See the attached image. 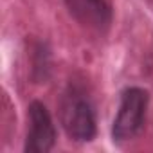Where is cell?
Instances as JSON below:
<instances>
[{"mask_svg": "<svg viewBox=\"0 0 153 153\" xmlns=\"http://www.w3.org/2000/svg\"><path fill=\"white\" fill-rule=\"evenodd\" d=\"M31 78L34 83H45L51 78V49L45 42H36L31 54Z\"/></svg>", "mask_w": 153, "mask_h": 153, "instance_id": "5", "label": "cell"}, {"mask_svg": "<svg viewBox=\"0 0 153 153\" xmlns=\"http://www.w3.org/2000/svg\"><path fill=\"white\" fill-rule=\"evenodd\" d=\"M70 16L83 27L106 33L114 20V7L110 0H63Z\"/></svg>", "mask_w": 153, "mask_h": 153, "instance_id": "4", "label": "cell"}, {"mask_svg": "<svg viewBox=\"0 0 153 153\" xmlns=\"http://www.w3.org/2000/svg\"><path fill=\"white\" fill-rule=\"evenodd\" d=\"M149 92L142 87H128L121 92L119 108L112 123V140L115 144L135 139L146 123Z\"/></svg>", "mask_w": 153, "mask_h": 153, "instance_id": "2", "label": "cell"}, {"mask_svg": "<svg viewBox=\"0 0 153 153\" xmlns=\"http://www.w3.org/2000/svg\"><path fill=\"white\" fill-rule=\"evenodd\" d=\"M29 128L25 135L24 151L25 153H49L58 139V131L51 112L42 101H33L27 108Z\"/></svg>", "mask_w": 153, "mask_h": 153, "instance_id": "3", "label": "cell"}, {"mask_svg": "<svg viewBox=\"0 0 153 153\" xmlns=\"http://www.w3.org/2000/svg\"><path fill=\"white\" fill-rule=\"evenodd\" d=\"M59 123L67 137L74 142H90L97 133L96 108L85 88L70 83L59 99Z\"/></svg>", "mask_w": 153, "mask_h": 153, "instance_id": "1", "label": "cell"}]
</instances>
